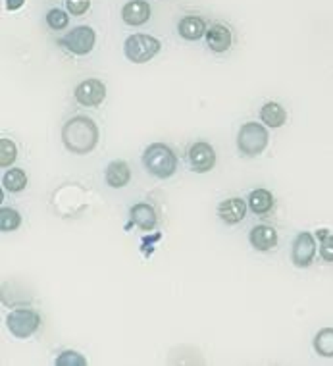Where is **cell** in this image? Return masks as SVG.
<instances>
[{"mask_svg":"<svg viewBox=\"0 0 333 366\" xmlns=\"http://www.w3.org/2000/svg\"><path fill=\"white\" fill-rule=\"evenodd\" d=\"M25 4V0H6V8L10 12H15V10H20V8Z\"/></svg>","mask_w":333,"mask_h":366,"instance_id":"27","label":"cell"},{"mask_svg":"<svg viewBox=\"0 0 333 366\" xmlns=\"http://www.w3.org/2000/svg\"><path fill=\"white\" fill-rule=\"evenodd\" d=\"M131 222L135 224L137 227H141L143 232H151L156 227V213H154V208L151 205H145V203H139L131 208Z\"/></svg>","mask_w":333,"mask_h":366,"instance_id":"15","label":"cell"},{"mask_svg":"<svg viewBox=\"0 0 333 366\" xmlns=\"http://www.w3.org/2000/svg\"><path fill=\"white\" fill-rule=\"evenodd\" d=\"M106 183L114 189H120V187H125L131 179V170L130 166L123 160H114L110 162L108 168H106Z\"/></svg>","mask_w":333,"mask_h":366,"instance_id":"16","label":"cell"},{"mask_svg":"<svg viewBox=\"0 0 333 366\" xmlns=\"http://www.w3.org/2000/svg\"><path fill=\"white\" fill-rule=\"evenodd\" d=\"M249 206L254 214H266L274 206V195L268 189H256L249 195Z\"/></svg>","mask_w":333,"mask_h":366,"instance_id":"18","label":"cell"},{"mask_svg":"<svg viewBox=\"0 0 333 366\" xmlns=\"http://www.w3.org/2000/svg\"><path fill=\"white\" fill-rule=\"evenodd\" d=\"M187 158L189 166L196 174L211 172L214 168V164H216V153H214V149L208 143H204V141H199V143H193V145L189 146Z\"/></svg>","mask_w":333,"mask_h":366,"instance_id":"7","label":"cell"},{"mask_svg":"<svg viewBox=\"0 0 333 366\" xmlns=\"http://www.w3.org/2000/svg\"><path fill=\"white\" fill-rule=\"evenodd\" d=\"M206 43L214 52H227L233 43V35L224 23H212L206 30Z\"/></svg>","mask_w":333,"mask_h":366,"instance_id":"11","label":"cell"},{"mask_svg":"<svg viewBox=\"0 0 333 366\" xmlns=\"http://www.w3.org/2000/svg\"><path fill=\"white\" fill-rule=\"evenodd\" d=\"M75 101L81 106H101L106 99V85L101 80H85L75 87Z\"/></svg>","mask_w":333,"mask_h":366,"instance_id":"9","label":"cell"},{"mask_svg":"<svg viewBox=\"0 0 333 366\" xmlns=\"http://www.w3.org/2000/svg\"><path fill=\"white\" fill-rule=\"evenodd\" d=\"M68 22H70V15L65 14L64 10H60V8H52V10H49V14H46V25L54 31L65 30Z\"/></svg>","mask_w":333,"mask_h":366,"instance_id":"23","label":"cell"},{"mask_svg":"<svg viewBox=\"0 0 333 366\" xmlns=\"http://www.w3.org/2000/svg\"><path fill=\"white\" fill-rule=\"evenodd\" d=\"M122 20L131 27L145 25L151 20V4L146 0H130L122 8Z\"/></svg>","mask_w":333,"mask_h":366,"instance_id":"10","label":"cell"},{"mask_svg":"<svg viewBox=\"0 0 333 366\" xmlns=\"http://www.w3.org/2000/svg\"><path fill=\"white\" fill-rule=\"evenodd\" d=\"M65 6L72 15H83L91 8V0H65Z\"/></svg>","mask_w":333,"mask_h":366,"instance_id":"26","label":"cell"},{"mask_svg":"<svg viewBox=\"0 0 333 366\" xmlns=\"http://www.w3.org/2000/svg\"><path fill=\"white\" fill-rule=\"evenodd\" d=\"M268 130L264 125L246 122V124L241 125L239 135H237V146L245 156H258L268 146Z\"/></svg>","mask_w":333,"mask_h":366,"instance_id":"4","label":"cell"},{"mask_svg":"<svg viewBox=\"0 0 333 366\" xmlns=\"http://www.w3.org/2000/svg\"><path fill=\"white\" fill-rule=\"evenodd\" d=\"M94 43H96V35H94L93 27H89V25H77L70 33H65L64 37L58 39L60 46L64 51L75 54V56L89 54V52L93 51Z\"/></svg>","mask_w":333,"mask_h":366,"instance_id":"6","label":"cell"},{"mask_svg":"<svg viewBox=\"0 0 333 366\" xmlns=\"http://www.w3.org/2000/svg\"><path fill=\"white\" fill-rule=\"evenodd\" d=\"M160 49H162V43L156 37L143 35V33L127 37L123 43V54L133 64H145L158 54Z\"/></svg>","mask_w":333,"mask_h":366,"instance_id":"3","label":"cell"},{"mask_svg":"<svg viewBox=\"0 0 333 366\" xmlns=\"http://www.w3.org/2000/svg\"><path fill=\"white\" fill-rule=\"evenodd\" d=\"M56 365L58 366H85L87 365V360L83 359L80 353L64 351L62 355H60L58 359H56Z\"/></svg>","mask_w":333,"mask_h":366,"instance_id":"25","label":"cell"},{"mask_svg":"<svg viewBox=\"0 0 333 366\" xmlns=\"http://www.w3.org/2000/svg\"><path fill=\"white\" fill-rule=\"evenodd\" d=\"M316 256V237L308 232H301L293 241V249H291V258L299 268H306L314 263Z\"/></svg>","mask_w":333,"mask_h":366,"instance_id":"8","label":"cell"},{"mask_svg":"<svg viewBox=\"0 0 333 366\" xmlns=\"http://www.w3.org/2000/svg\"><path fill=\"white\" fill-rule=\"evenodd\" d=\"M2 185H4V189H8L10 193H20V191L25 189V185H27V176H25V172H23L22 168L8 170L6 174L2 176Z\"/></svg>","mask_w":333,"mask_h":366,"instance_id":"19","label":"cell"},{"mask_svg":"<svg viewBox=\"0 0 333 366\" xmlns=\"http://www.w3.org/2000/svg\"><path fill=\"white\" fill-rule=\"evenodd\" d=\"M314 349L320 357H333V328L320 329L314 337Z\"/></svg>","mask_w":333,"mask_h":366,"instance_id":"20","label":"cell"},{"mask_svg":"<svg viewBox=\"0 0 333 366\" xmlns=\"http://www.w3.org/2000/svg\"><path fill=\"white\" fill-rule=\"evenodd\" d=\"M246 214V205L243 198H237V197H232V198H225L224 203H220L218 206V216L222 218V222L225 224H239L241 220L245 218Z\"/></svg>","mask_w":333,"mask_h":366,"instance_id":"12","label":"cell"},{"mask_svg":"<svg viewBox=\"0 0 333 366\" xmlns=\"http://www.w3.org/2000/svg\"><path fill=\"white\" fill-rule=\"evenodd\" d=\"M64 146L73 154H89L99 143V127L87 116L70 118L62 127Z\"/></svg>","mask_w":333,"mask_h":366,"instance_id":"1","label":"cell"},{"mask_svg":"<svg viewBox=\"0 0 333 366\" xmlns=\"http://www.w3.org/2000/svg\"><path fill=\"white\" fill-rule=\"evenodd\" d=\"M41 326V316L31 308H15L6 316V328L18 339H27Z\"/></svg>","mask_w":333,"mask_h":366,"instance_id":"5","label":"cell"},{"mask_svg":"<svg viewBox=\"0 0 333 366\" xmlns=\"http://www.w3.org/2000/svg\"><path fill=\"white\" fill-rule=\"evenodd\" d=\"M20 224H22V216L18 210H14V208H2L0 210V229L4 234L18 229Z\"/></svg>","mask_w":333,"mask_h":366,"instance_id":"21","label":"cell"},{"mask_svg":"<svg viewBox=\"0 0 333 366\" xmlns=\"http://www.w3.org/2000/svg\"><path fill=\"white\" fill-rule=\"evenodd\" d=\"M177 33L185 41H199L201 37L206 35V23L199 15H185L177 25Z\"/></svg>","mask_w":333,"mask_h":366,"instance_id":"14","label":"cell"},{"mask_svg":"<svg viewBox=\"0 0 333 366\" xmlns=\"http://www.w3.org/2000/svg\"><path fill=\"white\" fill-rule=\"evenodd\" d=\"M260 120L268 127H282L287 120V112L282 104L277 103H266L260 110Z\"/></svg>","mask_w":333,"mask_h":366,"instance_id":"17","label":"cell"},{"mask_svg":"<svg viewBox=\"0 0 333 366\" xmlns=\"http://www.w3.org/2000/svg\"><path fill=\"white\" fill-rule=\"evenodd\" d=\"M249 241L256 251H270L277 245V232L272 226H254L249 234Z\"/></svg>","mask_w":333,"mask_h":366,"instance_id":"13","label":"cell"},{"mask_svg":"<svg viewBox=\"0 0 333 366\" xmlns=\"http://www.w3.org/2000/svg\"><path fill=\"white\" fill-rule=\"evenodd\" d=\"M316 239H320V256L326 263H333V235L327 229L316 232Z\"/></svg>","mask_w":333,"mask_h":366,"instance_id":"22","label":"cell"},{"mask_svg":"<svg viewBox=\"0 0 333 366\" xmlns=\"http://www.w3.org/2000/svg\"><path fill=\"white\" fill-rule=\"evenodd\" d=\"M15 145L10 139H0V166L8 168L15 160Z\"/></svg>","mask_w":333,"mask_h":366,"instance_id":"24","label":"cell"},{"mask_svg":"<svg viewBox=\"0 0 333 366\" xmlns=\"http://www.w3.org/2000/svg\"><path fill=\"white\" fill-rule=\"evenodd\" d=\"M143 164L149 170V174L160 177V179H166V177L174 176L177 170V156L164 143H152L143 153Z\"/></svg>","mask_w":333,"mask_h":366,"instance_id":"2","label":"cell"}]
</instances>
